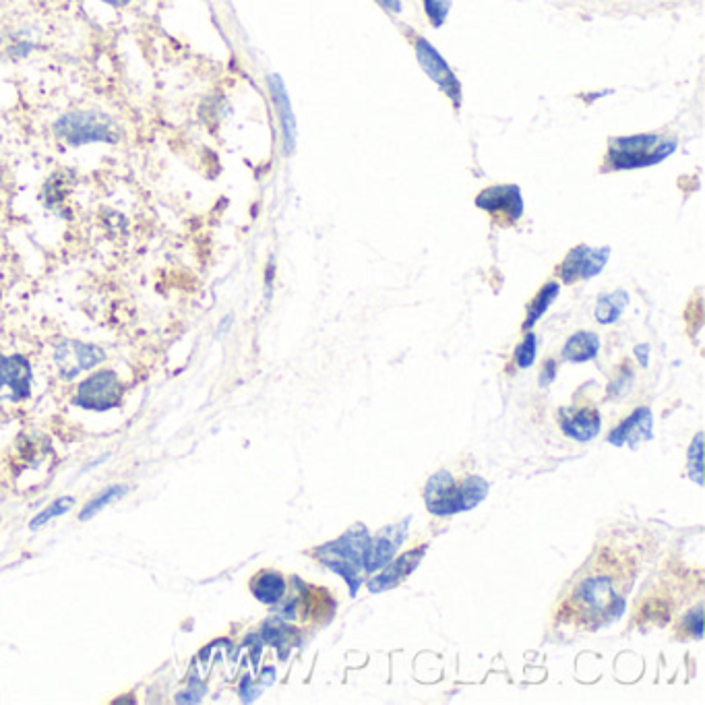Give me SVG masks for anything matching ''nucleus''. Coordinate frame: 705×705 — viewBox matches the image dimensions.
<instances>
[{
  "mask_svg": "<svg viewBox=\"0 0 705 705\" xmlns=\"http://www.w3.org/2000/svg\"><path fill=\"white\" fill-rule=\"evenodd\" d=\"M633 563L612 548H600L573 579L561 617L581 629L596 631L621 617L633 584Z\"/></svg>",
  "mask_w": 705,
  "mask_h": 705,
  "instance_id": "f257e3e1",
  "label": "nucleus"
},
{
  "mask_svg": "<svg viewBox=\"0 0 705 705\" xmlns=\"http://www.w3.org/2000/svg\"><path fill=\"white\" fill-rule=\"evenodd\" d=\"M488 493V482L480 476H453L437 472L424 488V503L433 515H455L478 507Z\"/></svg>",
  "mask_w": 705,
  "mask_h": 705,
  "instance_id": "f03ea898",
  "label": "nucleus"
},
{
  "mask_svg": "<svg viewBox=\"0 0 705 705\" xmlns=\"http://www.w3.org/2000/svg\"><path fill=\"white\" fill-rule=\"evenodd\" d=\"M677 149V139H660V135H629L612 139L608 149L610 170H635L664 162Z\"/></svg>",
  "mask_w": 705,
  "mask_h": 705,
  "instance_id": "7ed1b4c3",
  "label": "nucleus"
},
{
  "mask_svg": "<svg viewBox=\"0 0 705 705\" xmlns=\"http://www.w3.org/2000/svg\"><path fill=\"white\" fill-rule=\"evenodd\" d=\"M54 133L71 145L96 141L116 143L120 139V129L116 127V122L100 112H69L56 120Z\"/></svg>",
  "mask_w": 705,
  "mask_h": 705,
  "instance_id": "20e7f679",
  "label": "nucleus"
},
{
  "mask_svg": "<svg viewBox=\"0 0 705 705\" xmlns=\"http://www.w3.org/2000/svg\"><path fill=\"white\" fill-rule=\"evenodd\" d=\"M366 532L362 528L348 532L344 538L337 540L335 544H327V553L329 559L325 561V565L333 567L337 573H342L348 584L352 586V592L356 590V584H360V571L366 569V557L364 553L369 550L366 546Z\"/></svg>",
  "mask_w": 705,
  "mask_h": 705,
  "instance_id": "39448f33",
  "label": "nucleus"
},
{
  "mask_svg": "<svg viewBox=\"0 0 705 705\" xmlns=\"http://www.w3.org/2000/svg\"><path fill=\"white\" fill-rule=\"evenodd\" d=\"M122 402V383L114 371H100L83 381L77 389L75 404L85 410L106 412Z\"/></svg>",
  "mask_w": 705,
  "mask_h": 705,
  "instance_id": "423d86ee",
  "label": "nucleus"
},
{
  "mask_svg": "<svg viewBox=\"0 0 705 705\" xmlns=\"http://www.w3.org/2000/svg\"><path fill=\"white\" fill-rule=\"evenodd\" d=\"M32 395V366L25 356H0V402H23Z\"/></svg>",
  "mask_w": 705,
  "mask_h": 705,
  "instance_id": "0eeeda50",
  "label": "nucleus"
},
{
  "mask_svg": "<svg viewBox=\"0 0 705 705\" xmlns=\"http://www.w3.org/2000/svg\"><path fill=\"white\" fill-rule=\"evenodd\" d=\"M416 56L424 73L445 91L455 106H459V102H462V85H459V79L447 65V60L437 52V48L431 42H426L424 38H418Z\"/></svg>",
  "mask_w": 705,
  "mask_h": 705,
  "instance_id": "6e6552de",
  "label": "nucleus"
},
{
  "mask_svg": "<svg viewBox=\"0 0 705 705\" xmlns=\"http://www.w3.org/2000/svg\"><path fill=\"white\" fill-rule=\"evenodd\" d=\"M106 358L104 350L98 346H89L83 342L67 340L60 342L54 350V360L58 366V373L63 379H75L79 373L94 369L96 364H100Z\"/></svg>",
  "mask_w": 705,
  "mask_h": 705,
  "instance_id": "1a4fd4ad",
  "label": "nucleus"
},
{
  "mask_svg": "<svg viewBox=\"0 0 705 705\" xmlns=\"http://www.w3.org/2000/svg\"><path fill=\"white\" fill-rule=\"evenodd\" d=\"M476 205L505 224L517 222L524 216V197L517 185H495L478 193Z\"/></svg>",
  "mask_w": 705,
  "mask_h": 705,
  "instance_id": "9d476101",
  "label": "nucleus"
},
{
  "mask_svg": "<svg viewBox=\"0 0 705 705\" xmlns=\"http://www.w3.org/2000/svg\"><path fill=\"white\" fill-rule=\"evenodd\" d=\"M610 257V249H590L586 244L575 247L561 263V280L573 284L577 280H590L604 269Z\"/></svg>",
  "mask_w": 705,
  "mask_h": 705,
  "instance_id": "9b49d317",
  "label": "nucleus"
},
{
  "mask_svg": "<svg viewBox=\"0 0 705 705\" xmlns=\"http://www.w3.org/2000/svg\"><path fill=\"white\" fill-rule=\"evenodd\" d=\"M561 428L563 433L579 443L592 441L600 431V414L592 404H575L561 410Z\"/></svg>",
  "mask_w": 705,
  "mask_h": 705,
  "instance_id": "f8f14e48",
  "label": "nucleus"
},
{
  "mask_svg": "<svg viewBox=\"0 0 705 705\" xmlns=\"http://www.w3.org/2000/svg\"><path fill=\"white\" fill-rule=\"evenodd\" d=\"M652 424H654V416L648 408H637L625 422H621L615 431L608 435V443L623 447H637L643 441H650L654 437L652 433Z\"/></svg>",
  "mask_w": 705,
  "mask_h": 705,
  "instance_id": "ddd939ff",
  "label": "nucleus"
},
{
  "mask_svg": "<svg viewBox=\"0 0 705 705\" xmlns=\"http://www.w3.org/2000/svg\"><path fill=\"white\" fill-rule=\"evenodd\" d=\"M267 81H269V91H271L275 110H278V116H280L282 135H284V151L288 153V156H292L294 149H296V116L292 112L288 89H286L280 75H269Z\"/></svg>",
  "mask_w": 705,
  "mask_h": 705,
  "instance_id": "4468645a",
  "label": "nucleus"
},
{
  "mask_svg": "<svg viewBox=\"0 0 705 705\" xmlns=\"http://www.w3.org/2000/svg\"><path fill=\"white\" fill-rule=\"evenodd\" d=\"M408 526V521H402L400 526L385 528L383 534L373 542L371 553L366 557V569H381L387 563H391V557L395 555V550L400 548L404 540V528Z\"/></svg>",
  "mask_w": 705,
  "mask_h": 705,
  "instance_id": "2eb2a0df",
  "label": "nucleus"
},
{
  "mask_svg": "<svg viewBox=\"0 0 705 705\" xmlns=\"http://www.w3.org/2000/svg\"><path fill=\"white\" fill-rule=\"evenodd\" d=\"M424 550H426V548L412 550V553L404 555L400 561L391 563V567H389L385 573H381L379 577H375V579L371 581V592H383V590H389V588L400 584L402 579H406V577L416 569V565H418V561H420Z\"/></svg>",
  "mask_w": 705,
  "mask_h": 705,
  "instance_id": "dca6fc26",
  "label": "nucleus"
},
{
  "mask_svg": "<svg viewBox=\"0 0 705 705\" xmlns=\"http://www.w3.org/2000/svg\"><path fill=\"white\" fill-rule=\"evenodd\" d=\"M600 350V337L592 331H579L571 335L565 348H563V358L569 362H588L594 360Z\"/></svg>",
  "mask_w": 705,
  "mask_h": 705,
  "instance_id": "f3484780",
  "label": "nucleus"
},
{
  "mask_svg": "<svg viewBox=\"0 0 705 705\" xmlns=\"http://www.w3.org/2000/svg\"><path fill=\"white\" fill-rule=\"evenodd\" d=\"M251 590H253L255 598H257L259 602L275 604V602H278V600L284 596L286 584H284V577H282L280 573H275V571H263V573H259V575L253 579Z\"/></svg>",
  "mask_w": 705,
  "mask_h": 705,
  "instance_id": "a211bd4d",
  "label": "nucleus"
},
{
  "mask_svg": "<svg viewBox=\"0 0 705 705\" xmlns=\"http://www.w3.org/2000/svg\"><path fill=\"white\" fill-rule=\"evenodd\" d=\"M627 302H629V296L623 290L602 294L596 304V321L602 325H610V323L619 321V317L627 309Z\"/></svg>",
  "mask_w": 705,
  "mask_h": 705,
  "instance_id": "6ab92c4d",
  "label": "nucleus"
},
{
  "mask_svg": "<svg viewBox=\"0 0 705 705\" xmlns=\"http://www.w3.org/2000/svg\"><path fill=\"white\" fill-rule=\"evenodd\" d=\"M559 292H561V286H559L557 282L546 284V286L538 292V296L534 298V302L530 304V309H528V319H526V323H524L526 329H530V327H534V325L538 323V319L548 311V306L557 300Z\"/></svg>",
  "mask_w": 705,
  "mask_h": 705,
  "instance_id": "aec40b11",
  "label": "nucleus"
},
{
  "mask_svg": "<svg viewBox=\"0 0 705 705\" xmlns=\"http://www.w3.org/2000/svg\"><path fill=\"white\" fill-rule=\"evenodd\" d=\"M127 490H129L127 486H110V488H106L104 493H100L96 499H91V501L87 503V507L81 511L79 519L85 521V519H89V517H94V515L100 513L106 505H110L112 501H116V499H120L122 495H125Z\"/></svg>",
  "mask_w": 705,
  "mask_h": 705,
  "instance_id": "412c9836",
  "label": "nucleus"
},
{
  "mask_svg": "<svg viewBox=\"0 0 705 705\" xmlns=\"http://www.w3.org/2000/svg\"><path fill=\"white\" fill-rule=\"evenodd\" d=\"M71 507H73V499H71V497H60V499H56L50 507H46L42 513H38V515L32 519V524H29V528L36 530V528L44 526L46 521H50L52 517H58V515L67 513Z\"/></svg>",
  "mask_w": 705,
  "mask_h": 705,
  "instance_id": "4be33fe9",
  "label": "nucleus"
},
{
  "mask_svg": "<svg viewBox=\"0 0 705 705\" xmlns=\"http://www.w3.org/2000/svg\"><path fill=\"white\" fill-rule=\"evenodd\" d=\"M536 346H538V340H536V335L534 333H528L524 337V342H521L515 350V362L519 369H530V366L534 364L536 360Z\"/></svg>",
  "mask_w": 705,
  "mask_h": 705,
  "instance_id": "5701e85b",
  "label": "nucleus"
},
{
  "mask_svg": "<svg viewBox=\"0 0 705 705\" xmlns=\"http://www.w3.org/2000/svg\"><path fill=\"white\" fill-rule=\"evenodd\" d=\"M424 11L435 27H441L449 15L451 0H422Z\"/></svg>",
  "mask_w": 705,
  "mask_h": 705,
  "instance_id": "b1692460",
  "label": "nucleus"
},
{
  "mask_svg": "<svg viewBox=\"0 0 705 705\" xmlns=\"http://www.w3.org/2000/svg\"><path fill=\"white\" fill-rule=\"evenodd\" d=\"M555 377H557V362H555V360H548V362L544 364L542 375H540V383H542V385H548V383L555 381Z\"/></svg>",
  "mask_w": 705,
  "mask_h": 705,
  "instance_id": "393cba45",
  "label": "nucleus"
},
{
  "mask_svg": "<svg viewBox=\"0 0 705 705\" xmlns=\"http://www.w3.org/2000/svg\"><path fill=\"white\" fill-rule=\"evenodd\" d=\"M635 356L639 358L641 366H648V360H650V346H646V344L637 346V348H635Z\"/></svg>",
  "mask_w": 705,
  "mask_h": 705,
  "instance_id": "a878e982",
  "label": "nucleus"
},
{
  "mask_svg": "<svg viewBox=\"0 0 705 705\" xmlns=\"http://www.w3.org/2000/svg\"><path fill=\"white\" fill-rule=\"evenodd\" d=\"M379 3H381L385 9L393 11V13H400V11H402V3H400V0H379Z\"/></svg>",
  "mask_w": 705,
  "mask_h": 705,
  "instance_id": "bb28decb",
  "label": "nucleus"
},
{
  "mask_svg": "<svg viewBox=\"0 0 705 705\" xmlns=\"http://www.w3.org/2000/svg\"><path fill=\"white\" fill-rule=\"evenodd\" d=\"M102 3H106L110 7H127L131 0H102Z\"/></svg>",
  "mask_w": 705,
  "mask_h": 705,
  "instance_id": "cd10ccee",
  "label": "nucleus"
}]
</instances>
